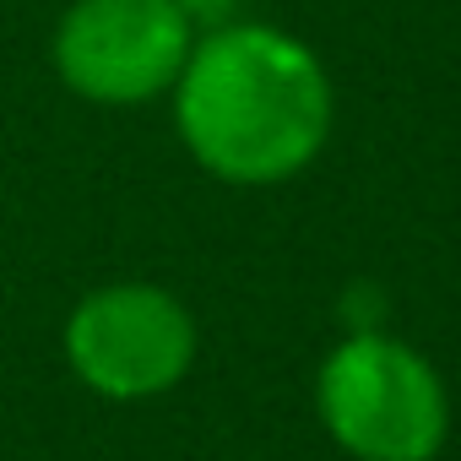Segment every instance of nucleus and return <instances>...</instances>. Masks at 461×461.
Masks as SVG:
<instances>
[{
	"label": "nucleus",
	"mask_w": 461,
	"mask_h": 461,
	"mask_svg": "<svg viewBox=\"0 0 461 461\" xmlns=\"http://www.w3.org/2000/svg\"><path fill=\"white\" fill-rule=\"evenodd\" d=\"M174 114L201 168L234 185H277L326 147L331 82L299 39L240 23L190 44Z\"/></svg>",
	"instance_id": "obj_1"
},
{
	"label": "nucleus",
	"mask_w": 461,
	"mask_h": 461,
	"mask_svg": "<svg viewBox=\"0 0 461 461\" xmlns=\"http://www.w3.org/2000/svg\"><path fill=\"white\" fill-rule=\"evenodd\" d=\"M190 17L179 0H77L55 33L60 77L93 104H147L179 82Z\"/></svg>",
	"instance_id": "obj_4"
},
{
	"label": "nucleus",
	"mask_w": 461,
	"mask_h": 461,
	"mask_svg": "<svg viewBox=\"0 0 461 461\" xmlns=\"http://www.w3.org/2000/svg\"><path fill=\"white\" fill-rule=\"evenodd\" d=\"M66 358L98 396L141 402L185 380L195 358V326L174 294L152 283H114L71 310Z\"/></svg>",
	"instance_id": "obj_3"
},
{
	"label": "nucleus",
	"mask_w": 461,
	"mask_h": 461,
	"mask_svg": "<svg viewBox=\"0 0 461 461\" xmlns=\"http://www.w3.org/2000/svg\"><path fill=\"white\" fill-rule=\"evenodd\" d=\"M315 402L331 439L358 461H429L450 423L439 375L385 331H353L321 364Z\"/></svg>",
	"instance_id": "obj_2"
}]
</instances>
